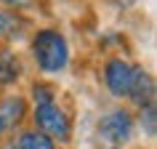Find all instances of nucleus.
I'll use <instances>...</instances> for the list:
<instances>
[{
	"instance_id": "obj_1",
	"label": "nucleus",
	"mask_w": 157,
	"mask_h": 149,
	"mask_svg": "<svg viewBox=\"0 0 157 149\" xmlns=\"http://www.w3.org/2000/svg\"><path fill=\"white\" fill-rule=\"evenodd\" d=\"M29 51H32V59H35V64H37V69L45 72V74H59L69 64L67 37L59 29H53V27L37 29L29 37Z\"/></svg>"
},
{
	"instance_id": "obj_2",
	"label": "nucleus",
	"mask_w": 157,
	"mask_h": 149,
	"mask_svg": "<svg viewBox=\"0 0 157 149\" xmlns=\"http://www.w3.org/2000/svg\"><path fill=\"white\" fill-rule=\"evenodd\" d=\"M32 120H35V131L43 133V136L51 139V141L67 144V141L72 139V117L67 115V109H61L56 101L35 107Z\"/></svg>"
},
{
	"instance_id": "obj_3",
	"label": "nucleus",
	"mask_w": 157,
	"mask_h": 149,
	"mask_svg": "<svg viewBox=\"0 0 157 149\" xmlns=\"http://www.w3.org/2000/svg\"><path fill=\"white\" fill-rule=\"evenodd\" d=\"M133 131H136V120H133V115L125 107L112 109V112H107L99 120V136L104 141H109L112 147L128 144L133 139Z\"/></svg>"
},
{
	"instance_id": "obj_4",
	"label": "nucleus",
	"mask_w": 157,
	"mask_h": 149,
	"mask_svg": "<svg viewBox=\"0 0 157 149\" xmlns=\"http://www.w3.org/2000/svg\"><path fill=\"white\" fill-rule=\"evenodd\" d=\"M131 74H133V64H131V61H125L123 56L107 59V64H104V83H107L109 93H112L115 99L128 96V88H131Z\"/></svg>"
},
{
	"instance_id": "obj_5",
	"label": "nucleus",
	"mask_w": 157,
	"mask_h": 149,
	"mask_svg": "<svg viewBox=\"0 0 157 149\" xmlns=\"http://www.w3.org/2000/svg\"><path fill=\"white\" fill-rule=\"evenodd\" d=\"M128 99H131L139 109H141V107H149V104H155V77H152V74H149L141 64H133Z\"/></svg>"
},
{
	"instance_id": "obj_6",
	"label": "nucleus",
	"mask_w": 157,
	"mask_h": 149,
	"mask_svg": "<svg viewBox=\"0 0 157 149\" xmlns=\"http://www.w3.org/2000/svg\"><path fill=\"white\" fill-rule=\"evenodd\" d=\"M27 29H29V21H27V16H21L19 11L0 8V40H6V43L21 40Z\"/></svg>"
},
{
	"instance_id": "obj_7",
	"label": "nucleus",
	"mask_w": 157,
	"mask_h": 149,
	"mask_svg": "<svg viewBox=\"0 0 157 149\" xmlns=\"http://www.w3.org/2000/svg\"><path fill=\"white\" fill-rule=\"evenodd\" d=\"M27 117V101L24 96H6L0 104V120L3 128H16L21 120Z\"/></svg>"
},
{
	"instance_id": "obj_8",
	"label": "nucleus",
	"mask_w": 157,
	"mask_h": 149,
	"mask_svg": "<svg viewBox=\"0 0 157 149\" xmlns=\"http://www.w3.org/2000/svg\"><path fill=\"white\" fill-rule=\"evenodd\" d=\"M24 67L13 51H0V85H13L21 77Z\"/></svg>"
},
{
	"instance_id": "obj_9",
	"label": "nucleus",
	"mask_w": 157,
	"mask_h": 149,
	"mask_svg": "<svg viewBox=\"0 0 157 149\" xmlns=\"http://www.w3.org/2000/svg\"><path fill=\"white\" fill-rule=\"evenodd\" d=\"M19 149H56V144L51 139H45L43 133L37 131H24L21 136H19Z\"/></svg>"
},
{
	"instance_id": "obj_10",
	"label": "nucleus",
	"mask_w": 157,
	"mask_h": 149,
	"mask_svg": "<svg viewBox=\"0 0 157 149\" xmlns=\"http://www.w3.org/2000/svg\"><path fill=\"white\" fill-rule=\"evenodd\" d=\"M139 125H141V131H144L147 139H155V136H157V109H155V104L141 107V112H139Z\"/></svg>"
},
{
	"instance_id": "obj_11",
	"label": "nucleus",
	"mask_w": 157,
	"mask_h": 149,
	"mask_svg": "<svg viewBox=\"0 0 157 149\" xmlns=\"http://www.w3.org/2000/svg\"><path fill=\"white\" fill-rule=\"evenodd\" d=\"M32 101H35V107L56 101V88H53L51 83H43V80H37V83L32 85Z\"/></svg>"
},
{
	"instance_id": "obj_12",
	"label": "nucleus",
	"mask_w": 157,
	"mask_h": 149,
	"mask_svg": "<svg viewBox=\"0 0 157 149\" xmlns=\"http://www.w3.org/2000/svg\"><path fill=\"white\" fill-rule=\"evenodd\" d=\"M0 3H3V6L11 11V8H24V6H29L32 0H0Z\"/></svg>"
},
{
	"instance_id": "obj_13",
	"label": "nucleus",
	"mask_w": 157,
	"mask_h": 149,
	"mask_svg": "<svg viewBox=\"0 0 157 149\" xmlns=\"http://www.w3.org/2000/svg\"><path fill=\"white\" fill-rule=\"evenodd\" d=\"M3 149H19V144H16V141H11V144H6Z\"/></svg>"
},
{
	"instance_id": "obj_14",
	"label": "nucleus",
	"mask_w": 157,
	"mask_h": 149,
	"mask_svg": "<svg viewBox=\"0 0 157 149\" xmlns=\"http://www.w3.org/2000/svg\"><path fill=\"white\" fill-rule=\"evenodd\" d=\"M3 131H6V128H3V120H0V136H3Z\"/></svg>"
},
{
	"instance_id": "obj_15",
	"label": "nucleus",
	"mask_w": 157,
	"mask_h": 149,
	"mask_svg": "<svg viewBox=\"0 0 157 149\" xmlns=\"http://www.w3.org/2000/svg\"><path fill=\"white\" fill-rule=\"evenodd\" d=\"M109 149H123V147H109Z\"/></svg>"
}]
</instances>
